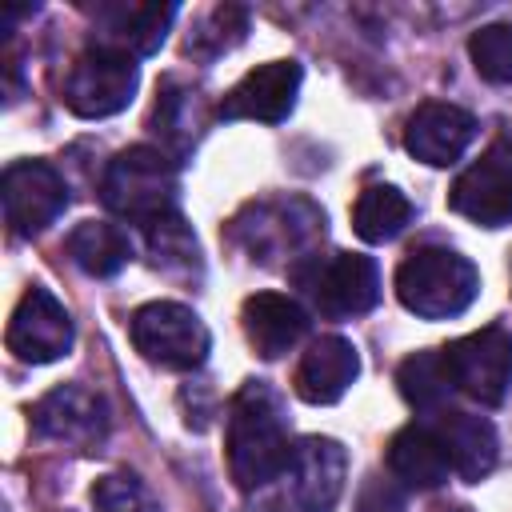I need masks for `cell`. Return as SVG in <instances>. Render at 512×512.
I'll use <instances>...</instances> for the list:
<instances>
[{
  "label": "cell",
  "instance_id": "6da1fadb",
  "mask_svg": "<svg viewBox=\"0 0 512 512\" xmlns=\"http://www.w3.org/2000/svg\"><path fill=\"white\" fill-rule=\"evenodd\" d=\"M288 460L292 444L280 396L264 380L240 384V392L228 404V472L236 488H264L288 468Z\"/></svg>",
  "mask_w": 512,
  "mask_h": 512
},
{
  "label": "cell",
  "instance_id": "7a4b0ae2",
  "mask_svg": "<svg viewBox=\"0 0 512 512\" xmlns=\"http://www.w3.org/2000/svg\"><path fill=\"white\" fill-rule=\"evenodd\" d=\"M100 200L120 220H132L144 228L172 216L180 200V176L172 156L152 144H132L116 152L100 176Z\"/></svg>",
  "mask_w": 512,
  "mask_h": 512
},
{
  "label": "cell",
  "instance_id": "3957f363",
  "mask_svg": "<svg viewBox=\"0 0 512 512\" xmlns=\"http://www.w3.org/2000/svg\"><path fill=\"white\" fill-rule=\"evenodd\" d=\"M480 292V272L468 256L444 244L412 248L396 268V296L424 320H452L468 312Z\"/></svg>",
  "mask_w": 512,
  "mask_h": 512
},
{
  "label": "cell",
  "instance_id": "277c9868",
  "mask_svg": "<svg viewBox=\"0 0 512 512\" xmlns=\"http://www.w3.org/2000/svg\"><path fill=\"white\" fill-rule=\"evenodd\" d=\"M232 236L260 264H272L280 256L312 260V248L324 240V212L304 196L260 200L232 220Z\"/></svg>",
  "mask_w": 512,
  "mask_h": 512
},
{
  "label": "cell",
  "instance_id": "5b68a950",
  "mask_svg": "<svg viewBox=\"0 0 512 512\" xmlns=\"http://www.w3.org/2000/svg\"><path fill=\"white\" fill-rule=\"evenodd\" d=\"M132 344L148 364L172 368V372H192L208 360L212 336L204 328V320L176 300H152L144 308L132 312L128 320Z\"/></svg>",
  "mask_w": 512,
  "mask_h": 512
},
{
  "label": "cell",
  "instance_id": "8992f818",
  "mask_svg": "<svg viewBox=\"0 0 512 512\" xmlns=\"http://www.w3.org/2000/svg\"><path fill=\"white\" fill-rule=\"evenodd\" d=\"M136 84H140L136 56L104 48V44H92L68 68L64 104H68V112H76L84 120H104V116H116V112H124L132 104Z\"/></svg>",
  "mask_w": 512,
  "mask_h": 512
},
{
  "label": "cell",
  "instance_id": "52a82bcc",
  "mask_svg": "<svg viewBox=\"0 0 512 512\" xmlns=\"http://www.w3.org/2000/svg\"><path fill=\"white\" fill-rule=\"evenodd\" d=\"M444 360H448L456 392H464L468 400L484 408L504 404L512 388V332L508 328L488 324L480 332H468L444 348Z\"/></svg>",
  "mask_w": 512,
  "mask_h": 512
},
{
  "label": "cell",
  "instance_id": "ba28073f",
  "mask_svg": "<svg viewBox=\"0 0 512 512\" xmlns=\"http://www.w3.org/2000/svg\"><path fill=\"white\" fill-rule=\"evenodd\" d=\"M300 284L308 288L316 312L328 320H352L376 308L380 300V268L364 252H336L328 260H308L300 272Z\"/></svg>",
  "mask_w": 512,
  "mask_h": 512
},
{
  "label": "cell",
  "instance_id": "9c48e42d",
  "mask_svg": "<svg viewBox=\"0 0 512 512\" xmlns=\"http://www.w3.org/2000/svg\"><path fill=\"white\" fill-rule=\"evenodd\" d=\"M32 428L52 444L96 452L112 428V412L100 392L84 384H60L48 396H40V404L32 408Z\"/></svg>",
  "mask_w": 512,
  "mask_h": 512
},
{
  "label": "cell",
  "instance_id": "30bf717a",
  "mask_svg": "<svg viewBox=\"0 0 512 512\" xmlns=\"http://www.w3.org/2000/svg\"><path fill=\"white\" fill-rule=\"evenodd\" d=\"M4 220L16 236H40L68 208V184L48 160H16L0 176Z\"/></svg>",
  "mask_w": 512,
  "mask_h": 512
},
{
  "label": "cell",
  "instance_id": "8fae6325",
  "mask_svg": "<svg viewBox=\"0 0 512 512\" xmlns=\"http://www.w3.org/2000/svg\"><path fill=\"white\" fill-rule=\"evenodd\" d=\"M448 204H452V212H460L464 220H472L480 228L512 224V144L496 140L492 148H484L480 160H472L456 176Z\"/></svg>",
  "mask_w": 512,
  "mask_h": 512
},
{
  "label": "cell",
  "instance_id": "7c38bea8",
  "mask_svg": "<svg viewBox=\"0 0 512 512\" xmlns=\"http://www.w3.org/2000/svg\"><path fill=\"white\" fill-rule=\"evenodd\" d=\"M292 512H332L344 496L348 452L328 436H304L292 444V460L284 468Z\"/></svg>",
  "mask_w": 512,
  "mask_h": 512
},
{
  "label": "cell",
  "instance_id": "4fadbf2b",
  "mask_svg": "<svg viewBox=\"0 0 512 512\" xmlns=\"http://www.w3.org/2000/svg\"><path fill=\"white\" fill-rule=\"evenodd\" d=\"M4 340H8V352L24 364H52V360L68 356L76 328H72L68 308L48 288H28L8 320Z\"/></svg>",
  "mask_w": 512,
  "mask_h": 512
},
{
  "label": "cell",
  "instance_id": "5bb4252c",
  "mask_svg": "<svg viewBox=\"0 0 512 512\" xmlns=\"http://www.w3.org/2000/svg\"><path fill=\"white\" fill-rule=\"evenodd\" d=\"M300 80H304V72H300L296 60H268V64L252 68L248 76H240V80L224 92L216 116H220V120L280 124V120H288V112L296 108Z\"/></svg>",
  "mask_w": 512,
  "mask_h": 512
},
{
  "label": "cell",
  "instance_id": "9a60e30c",
  "mask_svg": "<svg viewBox=\"0 0 512 512\" xmlns=\"http://www.w3.org/2000/svg\"><path fill=\"white\" fill-rule=\"evenodd\" d=\"M472 140H476V116L456 104H440V100L420 104L404 124L408 156H416L420 164H432V168L456 164Z\"/></svg>",
  "mask_w": 512,
  "mask_h": 512
},
{
  "label": "cell",
  "instance_id": "2e32d148",
  "mask_svg": "<svg viewBox=\"0 0 512 512\" xmlns=\"http://www.w3.org/2000/svg\"><path fill=\"white\" fill-rule=\"evenodd\" d=\"M360 376V352L344 336H316L296 364V396L308 404H336Z\"/></svg>",
  "mask_w": 512,
  "mask_h": 512
},
{
  "label": "cell",
  "instance_id": "e0dca14e",
  "mask_svg": "<svg viewBox=\"0 0 512 512\" xmlns=\"http://www.w3.org/2000/svg\"><path fill=\"white\" fill-rule=\"evenodd\" d=\"M388 476L400 480L404 488H416V492L440 488L452 476V460H448L440 428L424 424V420L404 424L388 440Z\"/></svg>",
  "mask_w": 512,
  "mask_h": 512
},
{
  "label": "cell",
  "instance_id": "ac0fdd59",
  "mask_svg": "<svg viewBox=\"0 0 512 512\" xmlns=\"http://www.w3.org/2000/svg\"><path fill=\"white\" fill-rule=\"evenodd\" d=\"M176 20V4H96V28L104 48L128 56H152Z\"/></svg>",
  "mask_w": 512,
  "mask_h": 512
},
{
  "label": "cell",
  "instance_id": "d6986e66",
  "mask_svg": "<svg viewBox=\"0 0 512 512\" xmlns=\"http://www.w3.org/2000/svg\"><path fill=\"white\" fill-rule=\"evenodd\" d=\"M244 336L256 348V356L276 360L284 352H292L304 336H308V312L280 292H256L244 300Z\"/></svg>",
  "mask_w": 512,
  "mask_h": 512
},
{
  "label": "cell",
  "instance_id": "ffe728a7",
  "mask_svg": "<svg viewBox=\"0 0 512 512\" xmlns=\"http://www.w3.org/2000/svg\"><path fill=\"white\" fill-rule=\"evenodd\" d=\"M440 436H444V448H448V460H452V472L468 484L484 480L496 460H500V440H496V428L492 420L476 416V412H440L436 420Z\"/></svg>",
  "mask_w": 512,
  "mask_h": 512
},
{
  "label": "cell",
  "instance_id": "44dd1931",
  "mask_svg": "<svg viewBox=\"0 0 512 512\" xmlns=\"http://www.w3.org/2000/svg\"><path fill=\"white\" fill-rule=\"evenodd\" d=\"M416 208L396 184H368L352 204V228L364 244H388L412 224Z\"/></svg>",
  "mask_w": 512,
  "mask_h": 512
},
{
  "label": "cell",
  "instance_id": "7402d4cb",
  "mask_svg": "<svg viewBox=\"0 0 512 512\" xmlns=\"http://www.w3.org/2000/svg\"><path fill=\"white\" fill-rule=\"evenodd\" d=\"M68 256L88 276H116L132 260V236L108 220H84L68 232Z\"/></svg>",
  "mask_w": 512,
  "mask_h": 512
},
{
  "label": "cell",
  "instance_id": "603a6c76",
  "mask_svg": "<svg viewBox=\"0 0 512 512\" xmlns=\"http://www.w3.org/2000/svg\"><path fill=\"white\" fill-rule=\"evenodd\" d=\"M396 384H400V396H404L416 412H436V416L448 408V396L456 392L452 372H448V360H444V348L412 352V356L396 368Z\"/></svg>",
  "mask_w": 512,
  "mask_h": 512
},
{
  "label": "cell",
  "instance_id": "cb8c5ba5",
  "mask_svg": "<svg viewBox=\"0 0 512 512\" xmlns=\"http://www.w3.org/2000/svg\"><path fill=\"white\" fill-rule=\"evenodd\" d=\"M148 232V256L160 272H172V276H192L200 272V248H196V236L192 228L180 220V212L156 220L144 228Z\"/></svg>",
  "mask_w": 512,
  "mask_h": 512
},
{
  "label": "cell",
  "instance_id": "d4e9b609",
  "mask_svg": "<svg viewBox=\"0 0 512 512\" xmlns=\"http://www.w3.org/2000/svg\"><path fill=\"white\" fill-rule=\"evenodd\" d=\"M156 132L164 128V140L176 148V152H188L192 140H196V128H200V112H196V92L192 88H180L176 80H164V88L156 92Z\"/></svg>",
  "mask_w": 512,
  "mask_h": 512
},
{
  "label": "cell",
  "instance_id": "484cf974",
  "mask_svg": "<svg viewBox=\"0 0 512 512\" xmlns=\"http://www.w3.org/2000/svg\"><path fill=\"white\" fill-rule=\"evenodd\" d=\"M468 56L488 84H512V24H488L472 32Z\"/></svg>",
  "mask_w": 512,
  "mask_h": 512
},
{
  "label": "cell",
  "instance_id": "4316f807",
  "mask_svg": "<svg viewBox=\"0 0 512 512\" xmlns=\"http://www.w3.org/2000/svg\"><path fill=\"white\" fill-rule=\"evenodd\" d=\"M92 508L96 512H160V500L152 488L132 476V472H108L92 488Z\"/></svg>",
  "mask_w": 512,
  "mask_h": 512
},
{
  "label": "cell",
  "instance_id": "83f0119b",
  "mask_svg": "<svg viewBox=\"0 0 512 512\" xmlns=\"http://www.w3.org/2000/svg\"><path fill=\"white\" fill-rule=\"evenodd\" d=\"M248 32V12L236 8V4H216L204 24L188 36V52H200V56H220L228 52L232 44H240Z\"/></svg>",
  "mask_w": 512,
  "mask_h": 512
},
{
  "label": "cell",
  "instance_id": "f1b7e54d",
  "mask_svg": "<svg viewBox=\"0 0 512 512\" xmlns=\"http://www.w3.org/2000/svg\"><path fill=\"white\" fill-rule=\"evenodd\" d=\"M356 512H408L404 484L392 476H368L356 492Z\"/></svg>",
  "mask_w": 512,
  "mask_h": 512
},
{
  "label": "cell",
  "instance_id": "f546056e",
  "mask_svg": "<svg viewBox=\"0 0 512 512\" xmlns=\"http://www.w3.org/2000/svg\"><path fill=\"white\" fill-rule=\"evenodd\" d=\"M452 512H468V508H452Z\"/></svg>",
  "mask_w": 512,
  "mask_h": 512
}]
</instances>
